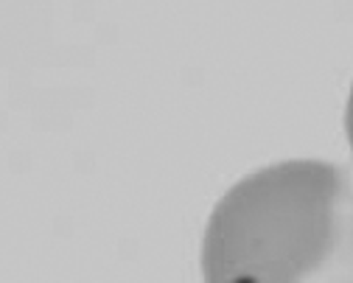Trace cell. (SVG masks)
Masks as SVG:
<instances>
[{
    "label": "cell",
    "mask_w": 353,
    "mask_h": 283,
    "mask_svg": "<svg viewBox=\"0 0 353 283\" xmlns=\"http://www.w3.org/2000/svg\"><path fill=\"white\" fill-rule=\"evenodd\" d=\"M205 283H353V174L283 160L239 179L202 239Z\"/></svg>",
    "instance_id": "1"
},
{
    "label": "cell",
    "mask_w": 353,
    "mask_h": 283,
    "mask_svg": "<svg viewBox=\"0 0 353 283\" xmlns=\"http://www.w3.org/2000/svg\"><path fill=\"white\" fill-rule=\"evenodd\" d=\"M345 132H347V144H350V149H353V87H350L347 107H345Z\"/></svg>",
    "instance_id": "2"
}]
</instances>
